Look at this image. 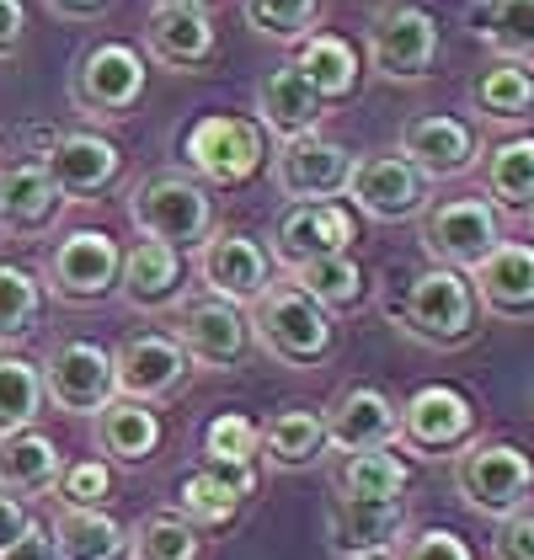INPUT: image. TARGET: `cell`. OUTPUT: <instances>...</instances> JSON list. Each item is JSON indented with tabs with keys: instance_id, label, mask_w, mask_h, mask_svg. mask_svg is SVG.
Masks as SVG:
<instances>
[{
	"instance_id": "cell-30",
	"label": "cell",
	"mask_w": 534,
	"mask_h": 560,
	"mask_svg": "<svg viewBox=\"0 0 534 560\" xmlns=\"http://www.w3.org/2000/svg\"><path fill=\"white\" fill-rule=\"evenodd\" d=\"M59 560H129V534L102 508H59L48 528Z\"/></svg>"
},
{
	"instance_id": "cell-20",
	"label": "cell",
	"mask_w": 534,
	"mask_h": 560,
	"mask_svg": "<svg viewBox=\"0 0 534 560\" xmlns=\"http://www.w3.org/2000/svg\"><path fill=\"white\" fill-rule=\"evenodd\" d=\"M476 304L497 320H530L534 315V241H497L471 267Z\"/></svg>"
},
{
	"instance_id": "cell-7",
	"label": "cell",
	"mask_w": 534,
	"mask_h": 560,
	"mask_svg": "<svg viewBox=\"0 0 534 560\" xmlns=\"http://www.w3.org/2000/svg\"><path fill=\"white\" fill-rule=\"evenodd\" d=\"M124 246L107 230H70L44 261V289L59 304H102L118 289Z\"/></svg>"
},
{
	"instance_id": "cell-9",
	"label": "cell",
	"mask_w": 534,
	"mask_h": 560,
	"mask_svg": "<svg viewBox=\"0 0 534 560\" xmlns=\"http://www.w3.org/2000/svg\"><path fill=\"white\" fill-rule=\"evenodd\" d=\"M476 438V406L454 385H422L396 411V443L422 459H449Z\"/></svg>"
},
{
	"instance_id": "cell-12",
	"label": "cell",
	"mask_w": 534,
	"mask_h": 560,
	"mask_svg": "<svg viewBox=\"0 0 534 560\" xmlns=\"http://www.w3.org/2000/svg\"><path fill=\"white\" fill-rule=\"evenodd\" d=\"M177 326L172 337L182 342V352L204 369H235L252 352V326L241 304L220 300V294H198V300H177Z\"/></svg>"
},
{
	"instance_id": "cell-6",
	"label": "cell",
	"mask_w": 534,
	"mask_h": 560,
	"mask_svg": "<svg viewBox=\"0 0 534 560\" xmlns=\"http://www.w3.org/2000/svg\"><path fill=\"white\" fill-rule=\"evenodd\" d=\"M417 241L433 267L471 272L502 241V219L487 198H433L417 214Z\"/></svg>"
},
{
	"instance_id": "cell-18",
	"label": "cell",
	"mask_w": 534,
	"mask_h": 560,
	"mask_svg": "<svg viewBox=\"0 0 534 560\" xmlns=\"http://www.w3.org/2000/svg\"><path fill=\"white\" fill-rule=\"evenodd\" d=\"M198 278H204L209 294H220V300L246 310L252 300H263L267 294V283H272V261H267V252L252 241V235L220 230V235L198 241Z\"/></svg>"
},
{
	"instance_id": "cell-39",
	"label": "cell",
	"mask_w": 534,
	"mask_h": 560,
	"mask_svg": "<svg viewBox=\"0 0 534 560\" xmlns=\"http://www.w3.org/2000/svg\"><path fill=\"white\" fill-rule=\"evenodd\" d=\"M129 560H204V534L182 513H150L129 534Z\"/></svg>"
},
{
	"instance_id": "cell-1",
	"label": "cell",
	"mask_w": 534,
	"mask_h": 560,
	"mask_svg": "<svg viewBox=\"0 0 534 560\" xmlns=\"http://www.w3.org/2000/svg\"><path fill=\"white\" fill-rule=\"evenodd\" d=\"M246 326H252V342L263 347L272 363H283V369H321L337 352L332 315L315 300H305L289 278L267 283L263 300L246 304Z\"/></svg>"
},
{
	"instance_id": "cell-11",
	"label": "cell",
	"mask_w": 534,
	"mask_h": 560,
	"mask_svg": "<svg viewBox=\"0 0 534 560\" xmlns=\"http://www.w3.org/2000/svg\"><path fill=\"white\" fill-rule=\"evenodd\" d=\"M358 241V224L353 209H343L337 198H305V203H289L278 224H272V261L289 272L300 261L315 257H337V252H353Z\"/></svg>"
},
{
	"instance_id": "cell-47",
	"label": "cell",
	"mask_w": 534,
	"mask_h": 560,
	"mask_svg": "<svg viewBox=\"0 0 534 560\" xmlns=\"http://www.w3.org/2000/svg\"><path fill=\"white\" fill-rule=\"evenodd\" d=\"M27 38V5L22 0H0V59H11Z\"/></svg>"
},
{
	"instance_id": "cell-4",
	"label": "cell",
	"mask_w": 534,
	"mask_h": 560,
	"mask_svg": "<svg viewBox=\"0 0 534 560\" xmlns=\"http://www.w3.org/2000/svg\"><path fill=\"white\" fill-rule=\"evenodd\" d=\"M454 491L476 517H502L524 513L534 497V459L513 443H465L454 454Z\"/></svg>"
},
{
	"instance_id": "cell-3",
	"label": "cell",
	"mask_w": 534,
	"mask_h": 560,
	"mask_svg": "<svg viewBox=\"0 0 534 560\" xmlns=\"http://www.w3.org/2000/svg\"><path fill=\"white\" fill-rule=\"evenodd\" d=\"M129 219L144 241H166V246H198L214 235V198L193 172H150L134 182Z\"/></svg>"
},
{
	"instance_id": "cell-13",
	"label": "cell",
	"mask_w": 534,
	"mask_h": 560,
	"mask_svg": "<svg viewBox=\"0 0 534 560\" xmlns=\"http://www.w3.org/2000/svg\"><path fill=\"white\" fill-rule=\"evenodd\" d=\"M343 192H348L369 219L396 224V219L422 214V203H428V176L417 172L406 155H396V150H380V155H358Z\"/></svg>"
},
{
	"instance_id": "cell-24",
	"label": "cell",
	"mask_w": 534,
	"mask_h": 560,
	"mask_svg": "<svg viewBox=\"0 0 534 560\" xmlns=\"http://www.w3.org/2000/svg\"><path fill=\"white\" fill-rule=\"evenodd\" d=\"M182 252L166 246V241H134L124 252V267H118V294L129 310L139 315H155V310H172L182 300Z\"/></svg>"
},
{
	"instance_id": "cell-41",
	"label": "cell",
	"mask_w": 534,
	"mask_h": 560,
	"mask_svg": "<svg viewBox=\"0 0 534 560\" xmlns=\"http://www.w3.org/2000/svg\"><path fill=\"white\" fill-rule=\"evenodd\" d=\"M177 502H182V517H187L193 528H220V523H230V517L241 513V502H246V497H241L224 475L193 470L187 480H182Z\"/></svg>"
},
{
	"instance_id": "cell-32",
	"label": "cell",
	"mask_w": 534,
	"mask_h": 560,
	"mask_svg": "<svg viewBox=\"0 0 534 560\" xmlns=\"http://www.w3.org/2000/svg\"><path fill=\"white\" fill-rule=\"evenodd\" d=\"M481 187L491 209H534V133L491 144L481 161Z\"/></svg>"
},
{
	"instance_id": "cell-10",
	"label": "cell",
	"mask_w": 534,
	"mask_h": 560,
	"mask_svg": "<svg viewBox=\"0 0 534 560\" xmlns=\"http://www.w3.org/2000/svg\"><path fill=\"white\" fill-rule=\"evenodd\" d=\"M369 59L385 81H428L439 59V22L422 5H380L369 22Z\"/></svg>"
},
{
	"instance_id": "cell-31",
	"label": "cell",
	"mask_w": 534,
	"mask_h": 560,
	"mask_svg": "<svg viewBox=\"0 0 534 560\" xmlns=\"http://www.w3.org/2000/svg\"><path fill=\"white\" fill-rule=\"evenodd\" d=\"M263 432V459L272 470H311L326 459V422H321V411L311 406H289V411H278V417H267Z\"/></svg>"
},
{
	"instance_id": "cell-46",
	"label": "cell",
	"mask_w": 534,
	"mask_h": 560,
	"mask_svg": "<svg viewBox=\"0 0 534 560\" xmlns=\"http://www.w3.org/2000/svg\"><path fill=\"white\" fill-rule=\"evenodd\" d=\"M0 560H59V550H54L48 528L27 523V528H22V539H11V545L0 550Z\"/></svg>"
},
{
	"instance_id": "cell-33",
	"label": "cell",
	"mask_w": 534,
	"mask_h": 560,
	"mask_svg": "<svg viewBox=\"0 0 534 560\" xmlns=\"http://www.w3.org/2000/svg\"><path fill=\"white\" fill-rule=\"evenodd\" d=\"M289 283H294L305 300L321 304L326 315L358 310V304H363V294H369V278H363V267L353 261V252L300 261V267H289Z\"/></svg>"
},
{
	"instance_id": "cell-35",
	"label": "cell",
	"mask_w": 534,
	"mask_h": 560,
	"mask_svg": "<svg viewBox=\"0 0 534 560\" xmlns=\"http://www.w3.org/2000/svg\"><path fill=\"white\" fill-rule=\"evenodd\" d=\"M471 33L497 59L534 65V0H481V5H471Z\"/></svg>"
},
{
	"instance_id": "cell-21",
	"label": "cell",
	"mask_w": 534,
	"mask_h": 560,
	"mask_svg": "<svg viewBox=\"0 0 534 560\" xmlns=\"http://www.w3.org/2000/svg\"><path fill=\"white\" fill-rule=\"evenodd\" d=\"M214 22L209 11L198 5H172V0H155L150 16H144V54L166 70H204L214 59Z\"/></svg>"
},
{
	"instance_id": "cell-23",
	"label": "cell",
	"mask_w": 534,
	"mask_h": 560,
	"mask_svg": "<svg viewBox=\"0 0 534 560\" xmlns=\"http://www.w3.org/2000/svg\"><path fill=\"white\" fill-rule=\"evenodd\" d=\"M396 400L374 385H343L332 395V406L321 411L326 422V443L343 448V454H358V448H385L396 443Z\"/></svg>"
},
{
	"instance_id": "cell-42",
	"label": "cell",
	"mask_w": 534,
	"mask_h": 560,
	"mask_svg": "<svg viewBox=\"0 0 534 560\" xmlns=\"http://www.w3.org/2000/svg\"><path fill=\"white\" fill-rule=\"evenodd\" d=\"M38 310H44V283L27 267L0 261V342H22L38 326Z\"/></svg>"
},
{
	"instance_id": "cell-17",
	"label": "cell",
	"mask_w": 534,
	"mask_h": 560,
	"mask_svg": "<svg viewBox=\"0 0 534 560\" xmlns=\"http://www.w3.org/2000/svg\"><path fill=\"white\" fill-rule=\"evenodd\" d=\"M187 374H193V358L182 352L177 337H161V331H139L113 352V385L129 400L155 406V400L177 395L187 385Z\"/></svg>"
},
{
	"instance_id": "cell-44",
	"label": "cell",
	"mask_w": 534,
	"mask_h": 560,
	"mask_svg": "<svg viewBox=\"0 0 534 560\" xmlns=\"http://www.w3.org/2000/svg\"><path fill=\"white\" fill-rule=\"evenodd\" d=\"M400 560H476L471 545L454 528H417L411 539H400Z\"/></svg>"
},
{
	"instance_id": "cell-52",
	"label": "cell",
	"mask_w": 534,
	"mask_h": 560,
	"mask_svg": "<svg viewBox=\"0 0 534 560\" xmlns=\"http://www.w3.org/2000/svg\"><path fill=\"white\" fill-rule=\"evenodd\" d=\"M530 224H534V209H530Z\"/></svg>"
},
{
	"instance_id": "cell-34",
	"label": "cell",
	"mask_w": 534,
	"mask_h": 560,
	"mask_svg": "<svg viewBox=\"0 0 534 560\" xmlns=\"http://www.w3.org/2000/svg\"><path fill=\"white\" fill-rule=\"evenodd\" d=\"M294 70L311 81V91L321 102H348L358 91V54L348 38H337V33H311L300 54H294Z\"/></svg>"
},
{
	"instance_id": "cell-26",
	"label": "cell",
	"mask_w": 534,
	"mask_h": 560,
	"mask_svg": "<svg viewBox=\"0 0 534 560\" xmlns=\"http://www.w3.org/2000/svg\"><path fill=\"white\" fill-rule=\"evenodd\" d=\"M321 113H326V102L315 96L311 81H305L294 65L272 70L263 86H257V129L272 133L278 144H283V139L311 133L315 124H321Z\"/></svg>"
},
{
	"instance_id": "cell-50",
	"label": "cell",
	"mask_w": 534,
	"mask_h": 560,
	"mask_svg": "<svg viewBox=\"0 0 534 560\" xmlns=\"http://www.w3.org/2000/svg\"><path fill=\"white\" fill-rule=\"evenodd\" d=\"M172 5H198V11H209L214 0H172Z\"/></svg>"
},
{
	"instance_id": "cell-16",
	"label": "cell",
	"mask_w": 534,
	"mask_h": 560,
	"mask_svg": "<svg viewBox=\"0 0 534 560\" xmlns=\"http://www.w3.org/2000/svg\"><path fill=\"white\" fill-rule=\"evenodd\" d=\"M44 172L48 182L59 187V198L65 203H91V198H102L118 172H124V155H118V144L107 139V133H54L44 150Z\"/></svg>"
},
{
	"instance_id": "cell-51",
	"label": "cell",
	"mask_w": 534,
	"mask_h": 560,
	"mask_svg": "<svg viewBox=\"0 0 534 560\" xmlns=\"http://www.w3.org/2000/svg\"><path fill=\"white\" fill-rule=\"evenodd\" d=\"M358 560H385V556H358Z\"/></svg>"
},
{
	"instance_id": "cell-29",
	"label": "cell",
	"mask_w": 534,
	"mask_h": 560,
	"mask_svg": "<svg viewBox=\"0 0 534 560\" xmlns=\"http://www.w3.org/2000/svg\"><path fill=\"white\" fill-rule=\"evenodd\" d=\"M65 470L59 459V443L38 428L22 432H0V491L11 497H44L54 491V480Z\"/></svg>"
},
{
	"instance_id": "cell-25",
	"label": "cell",
	"mask_w": 534,
	"mask_h": 560,
	"mask_svg": "<svg viewBox=\"0 0 534 560\" xmlns=\"http://www.w3.org/2000/svg\"><path fill=\"white\" fill-rule=\"evenodd\" d=\"M59 187L48 182L44 161H22L0 172V230L5 235H44L59 214Z\"/></svg>"
},
{
	"instance_id": "cell-36",
	"label": "cell",
	"mask_w": 534,
	"mask_h": 560,
	"mask_svg": "<svg viewBox=\"0 0 534 560\" xmlns=\"http://www.w3.org/2000/svg\"><path fill=\"white\" fill-rule=\"evenodd\" d=\"M471 102L476 113L491 118V124H519L534 113V65H519V59H491L487 70L476 75L471 86Z\"/></svg>"
},
{
	"instance_id": "cell-8",
	"label": "cell",
	"mask_w": 534,
	"mask_h": 560,
	"mask_svg": "<svg viewBox=\"0 0 534 560\" xmlns=\"http://www.w3.org/2000/svg\"><path fill=\"white\" fill-rule=\"evenodd\" d=\"M144 96V59L134 44H91L70 70V102L81 118H129Z\"/></svg>"
},
{
	"instance_id": "cell-14",
	"label": "cell",
	"mask_w": 534,
	"mask_h": 560,
	"mask_svg": "<svg viewBox=\"0 0 534 560\" xmlns=\"http://www.w3.org/2000/svg\"><path fill=\"white\" fill-rule=\"evenodd\" d=\"M44 400H54L70 417H96L118 385H113V352L96 342H59L44 358Z\"/></svg>"
},
{
	"instance_id": "cell-40",
	"label": "cell",
	"mask_w": 534,
	"mask_h": 560,
	"mask_svg": "<svg viewBox=\"0 0 534 560\" xmlns=\"http://www.w3.org/2000/svg\"><path fill=\"white\" fill-rule=\"evenodd\" d=\"M246 27L263 33L267 44H305L321 22V0H241Z\"/></svg>"
},
{
	"instance_id": "cell-22",
	"label": "cell",
	"mask_w": 534,
	"mask_h": 560,
	"mask_svg": "<svg viewBox=\"0 0 534 560\" xmlns=\"http://www.w3.org/2000/svg\"><path fill=\"white\" fill-rule=\"evenodd\" d=\"M396 155H406L428 182H449V176H465L476 166V129L465 118H449V113H428V118H411L400 129Z\"/></svg>"
},
{
	"instance_id": "cell-37",
	"label": "cell",
	"mask_w": 534,
	"mask_h": 560,
	"mask_svg": "<svg viewBox=\"0 0 534 560\" xmlns=\"http://www.w3.org/2000/svg\"><path fill=\"white\" fill-rule=\"evenodd\" d=\"M411 480V465L396 454V443L385 448H358L337 465V497H353V502H385L400 497Z\"/></svg>"
},
{
	"instance_id": "cell-2",
	"label": "cell",
	"mask_w": 534,
	"mask_h": 560,
	"mask_svg": "<svg viewBox=\"0 0 534 560\" xmlns=\"http://www.w3.org/2000/svg\"><path fill=\"white\" fill-rule=\"evenodd\" d=\"M400 331L422 347H465L481 326V304L471 289V272H454V267H428L406 283V300L391 310Z\"/></svg>"
},
{
	"instance_id": "cell-45",
	"label": "cell",
	"mask_w": 534,
	"mask_h": 560,
	"mask_svg": "<svg viewBox=\"0 0 534 560\" xmlns=\"http://www.w3.org/2000/svg\"><path fill=\"white\" fill-rule=\"evenodd\" d=\"M491 560H534V517L530 513H513L497 523Z\"/></svg>"
},
{
	"instance_id": "cell-38",
	"label": "cell",
	"mask_w": 534,
	"mask_h": 560,
	"mask_svg": "<svg viewBox=\"0 0 534 560\" xmlns=\"http://www.w3.org/2000/svg\"><path fill=\"white\" fill-rule=\"evenodd\" d=\"M38 411H44V374H38V363H27L16 352H0V432L33 428Z\"/></svg>"
},
{
	"instance_id": "cell-15",
	"label": "cell",
	"mask_w": 534,
	"mask_h": 560,
	"mask_svg": "<svg viewBox=\"0 0 534 560\" xmlns=\"http://www.w3.org/2000/svg\"><path fill=\"white\" fill-rule=\"evenodd\" d=\"M353 172V150L326 139L321 129L300 133V139H283L278 155H272V187L289 198V203H305V198H337L348 187Z\"/></svg>"
},
{
	"instance_id": "cell-43",
	"label": "cell",
	"mask_w": 534,
	"mask_h": 560,
	"mask_svg": "<svg viewBox=\"0 0 534 560\" xmlns=\"http://www.w3.org/2000/svg\"><path fill=\"white\" fill-rule=\"evenodd\" d=\"M54 491H59L65 508H102L107 491H113V470H107V459H76V465L59 470Z\"/></svg>"
},
{
	"instance_id": "cell-27",
	"label": "cell",
	"mask_w": 534,
	"mask_h": 560,
	"mask_svg": "<svg viewBox=\"0 0 534 560\" xmlns=\"http://www.w3.org/2000/svg\"><path fill=\"white\" fill-rule=\"evenodd\" d=\"M257 459H263V432L252 417L220 411L204 428V470L224 475L241 497H252V486H257Z\"/></svg>"
},
{
	"instance_id": "cell-49",
	"label": "cell",
	"mask_w": 534,
	"mask_h": 560,
	"mask_svg": "<svg viewBox=\"0 0 534 560\" xmlns=\"http://www.w3.org/2000/svg\"><path fill=\"white\" fill-rule=\"evenodd\" d=\"M54 16H65V22H91V16H102L113 0H44Z\"/></svg>"
},
{
	"instance_id": "cell-28",
	"label": "cell",
	"mask_w": 534,
	"mask_h": 560,
	"mask_svg": "<svg viewBox=\"0 0 534 560\" xmlns=\"http://www.w3.org/2000/svg\"><path fill=\"white\" fill-rule=\"evenodd\" d=\"M96 448H102L113 465H144V459L161 448V417L150 411V400L113 395V400L96 411Z\"/></svg>"
},
{
	"instance_id": "cell-19",
	"label": "cell",
	"mask_w": 534,
	"mask_h": 560,
	"mask_svg": "<svg viewBox=\"0 0 534 560\" xmlns=\"http://www.w3.org/2000/svg\"><path fill=\"white\" fill-rule=\"evenodd\" d=\"M406 539V502L385 497V502H353V497H332L326 508V545L337 560L358 556H391Z\"/></svg>"
},
{
	"instance_id": "cell-48",
	"label": "cell",
	"mask_w": 534,
	"mask_h": 560,
	"mask_svg": "<svg viewBox=\"0 0 534 560\" xmlns=\"http://www.w3.org/2000/svg\"><path fill=\"white\" fill-rule=\"evenodd\" d=\"M33 523V513H27V502L22 497H11V491H0V550L11 545V539H22V528Z\"/></svg>"
},
{
	"instance_id": "cell-5",
	"label": "cell",
	"mask_w": 534,
	"mask_h": 560,
	"mask_svg": "<svg viewBox=\"0 0 534 560\" xmlns=\"http://www.w3.org/2000/svg\"><path fill=\"white\" fill-rule=\"evenodd\" d=\"M182 155H187V172L204 187H241L267 166V133L252 118L209 113L182 133Z\"/></svg>"
}]
</instances>
